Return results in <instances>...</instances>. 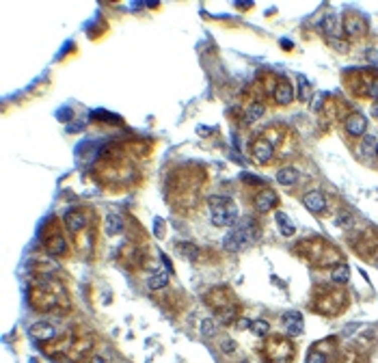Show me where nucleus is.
<instances>
[{
    "mask_svg": "<svg viewBox=\"0 0 378 363\" xmlns=\"http://www.w3.org/2000/svg\"><path fill=\"white\" fill-rule=\"evenodd\" d=\"M344 126H346V132H348V134L361 136V134L367 130V119H365V115H361V113H352L350 117L346 119Z\"/></svg>",
    "mask_w": 378,
    "mask_h": 363,
    "instance_id": "obj_7",
    "label": "nucleus"
},
{
    "mask_svg": "<svg viewBox=\"0 0 378 363\" xmlns=\"http://www.w3.org/2000/svg\"><path fill=\"white\" fill-rule=\"evenodd\" d=\"M274 219H277V223H279V229H281V234L286 236V238H290L296 231V227H294V221L290 219L288 214H283V212H277L274 214Z\"/></svg>",
    "mask_w": 378,
    "mask_h": 363,
    "instance_id": "obj_16",
    "label": "nucleus"
},
{
    "mask_svg": "<svg viewBox=\"0 0 378 363\" xmlns=\"http://www.w3.org/2000/svg\"><path fill=\"white\" fill-rule=\"evenodd\" d=\"M296 82H299V100L301 102H309L311 98V84L303 74H296Z\"/></svg>",
    "mask_w": 378,
    "mask_h": 363,
    "instance_id": "obj_19",
    "label": "nucleus"
},
{
    "mask_svg": "<svg viewBox=\"0 0 378 363\" xmlns=\"http://www.w3.org/2000/svg\"><path fill=\"white\" fill-rule=\"evenodd\" d=\"M376 143H378L376 136H365V139L361 141V156H365V158L376 156Z\"/></svg>",
    "mask_w": 378,
    "mask_h": 363,
    "instance_id": "obj_21",
    "label": "nucleus"
},
{
    "mask_svg": "<svg viewBox=\"0 0 378 363\" xmlns=\"http://www.w3.org/2000/svg\"><path fill=\"white\" fill-rule=\"evenodd\" d=\"M236 342H234V339H231V337H223L221 339V350L225 352V354H234L236 352Z\"/></svg>",
    "mask_w": 378,
    "mask_h": 363,
    "instance_id": "obj_25",
    "label": "nucleus"
},
{
    "mask_svg": "<svg viewBox=\"0 0 378 363\" xmlns=\"http://www.w3.org/2000/svg\"><path fill=\"white\" fill-rule=\"evenodd\" d=\"M251 154H253V158H255V162H259V164L270 162V158H272V145H270V141L257 139L255 143L251 145Z\"/></svg>",
    "mask_w": 378,
    "mask_h": 363,
    "instance_id": "obj_3",
    "label": "nucleus"
},
{
    "mask_svg": "<svg viewBox=\"0 0 378 363\" xmlns=\"http://www.w3.org/2000/svg\"><path fill=\"white\" fill-rule=\"evenodd\" d=\"M283 326H286V331L290 335H301L303 329H305V322H303V316L299 311H288L286 316H283Z\"/></svg>",
    "mask_w": 378,
    "mask_h": 363,
    "instance_id": "obj_8",
    "label": "nucleus"
},
{
    "mask_svg": "<svg viewBox=\"0 0 378 363\" xmlns=\"http://www.w3.org/2000/svg\"><path fill=\"white\" fill-rule=\"evenodd\" d=\"M331 279L335 283H348V279H350V268L346 264H337L331 273Z\"/></svg>",
    "mask_w": 378,
    "mask_h": 363,
    "instance_id": "obj_20",
    "label": "nucleus"
},
{
    "mask_svg": "<svg viewBox=\"0 0 378 363\" xmlns=\"http://www.w3.org/2000/svg\"><path fill=\"white\" fill-rule=\"evenodd\" d=\"M169 286V275L164 270H158V273H151L149 279H147V288L149 290H162Z\"/></svg>",
    "mask_w": 378,
    "mask_h": 363,
    "instance_id": "obj_14",
    "label": "nucleus"
},
{
    "mask_svg": "<svg viewBox=\"0 0 378 363\" xmlns=\"http://www.w3.org/2000/svg\"><path fill=\"white\" fill-rule=\"evenodd\" d=\"M251 331L255 333V335H266V333L270 331V324L259 318V320H253V322H251Z\"/></svg>",
    "mask_w": 378,
    "mask_h": 363,
    "instance_id": "obj_24",
    "label": "nucleus"
},
{
    "mask_svg": "<svg viewBox=\"0 0 378 363\" xmlns=\"http://www.w3.org/2000/svg\"><path fill=\"white\" fill-rule=\"evenodd\" d=\"M305 363H326V357L322 352H318V350H311L307 354V359H305Z\"/></svg>",
    "mask_w": 378,
    "mask_h": 363,
    "instance_id": "obj_27",
    "label": "nucleus"
},
{
    "mask_svg": "<svg viewBox=\"0 0 378 363\" xmlns=\"http://www.w3.org/2000/svg\"><path fill=\"white\" fill-rule=\"evenodd\" d=\"M123 229V219H121V216L119 214H108L106 216V231H108V234H111V236H115V234H119V231Z\"/></svg>",
    "mask_w": 378,
    "mask_h": 363,
    "instance_id": "obj_17",
    "label": "nucleus"
},
{
    "mask_svg": "<svg viewBox=\"0 0 378 363\" xmlns=\"http://www.w3.org/2000/svg\"><path fill=\"white\" fill-rule=\"evenodd\" d=\"M344 31H346V35H350V37H361V35L365 33V22L357 16H350L344 20Z\"/></svg>",
    "mask_w": 378,
    "mask_h": 363,
    "instance_id": "obj_11",
    "label": "nucleus"
},
{
    "mask_svg": "<svg viewBox=\"0 0 378 363\" xmlns=\"http://www.w3.org/2000/svg\"><path fill=\"white\" fill-rule=\"evenodd\" d=\"M216 331H219V326H216V322L212 320V318H206V320L201 322V335L203 337H214Z\"/></svg>",
    "mask_w": 378,
    "mask_h": 363,
    "instance_id": "obj_22",
    "label": "nucleus"
},
{
    "mask_svg": "<svg viewBox=\"0 0 378 363\" xmlns=\"http://www.w3.org/2000/svg\"><path fill=\"white\" fill-rule=\"evenodd\" d=\"M236 307H234V305H231V307H227V309H225V311H221V320H223V324H229L231 320H234V318H236Z\"/></svg>",
    "mask_w": 378,
    "mask_h": 363,
    "instance_id": "obj_26",
    "label": "nucleus"
},
{
    "mask_svg": "<svg viewBox=\"0 0 378 363\" xmlns=\"http://www.w3.org/2000/svg\"><path fill=\"white\" fill-rule=\"evenodd\" d=\"M50 229H52V236H48V238H43V242H46V249L50 251V255H63L65 253V238L61 231H56L54 229V225H50Z\"/></svg>",
    "mask_w": 378,
    "mask_h": 363,
    "instance_id": "obj_5",
    "label": "nucleus"
},
{
    "mask_svg": "<svg viewBox=\"0 0 378 363\" xmlns=\"http://www.w3.org/2000/svg\"><path fill=\"white\" fill-rule=\"evenodd\" d=\"M322 31L329 35V37H333V39H337L339 35H341V26H339V20L335 18V16H329V18H324V22H322Z\"/></svg>",
    "mask_w": 378,
    "mask_h": 363,
    "instance_id": "obj_15",
    "label": "nucleus"
},
{
    "mask_svg": "<svg viewBox=\"0 0 378 363\" xmlns=\"http://www.w3.org/2000/svg\"><path fill=\"white\" fill-rule=\"evenodd\" d=\"M208 203H210V219H212L216 227H231L236 223L238 210L236 203L229 197H210Z\"/></svg>",
    "mask_w": 378,
    "mask_h": 363,
    "instance_id": "obj_2",
    "label": "nucleus"
},
{
    "mask_svg": "<svg viewBox=\"0 0 378 363\" xmlns=\"http://www.w3.org/2000/svg\"><path fill=\"white\" fill-rule=\"evenodd\" d=\"M238 363H249V361H238Z\"/></svg>",
    "mask_w": 378,
    "mask_h": 363,
    "instance_id": "obj_31",
    "label": "nucleus"
},
{
    "mask_svg": "<svg viewBox=\"0 0 378 363\" xmlns=\"http://www.w3.org/2000/svg\"><path fill=\"white\" fill-rule=\"evenodd\" d=\"M376 158H378V143H376Z\"/></svg>",
    "mask_w": 378,
    "mask_h": 363,
    "instance_id": "obj_30",
    "label": "nucleus"
},
{
    "mask_svg": "<svg viewBox=\"0 0 378 363\" xmlns=\"http://www.w3.org/2000/svg\"><path fill=\"white\" fill-rule=\"evenodd\" d=\"M255 238H257V227L253 223V219H242L229 229V234L223 240V246L227 251H240L242 246H249L255 242Z\"/></svg>",
    "mask_w": 378,
    "mask_h": 363,
    "instance_id": "obj_1",
    "label": "nucleus"
},
{
    "mask_svg": "<svg viewBox=\"0 0 378 363\" xmlns=\"http://www.w3.org/2000/svg\"><path fill=\"white\" fill-rule=\"evenodd\" d=\"M177 251H179V255L188 257L191 262L199 259V249H197V246H195L193 242H177Z\"/></svg>",
    "mask_w": 378,
    "mask_h": 363,
    "instance_id": "obj_18",
    "label": "nucleus"
},
{
    "mask_svg": "<svg viewBox=\"0 0 378 363\" xmlns=\"http://www.w3.org/2000/svg\"><path fill=\"white\" fill-rule=\"evenodd\" d=\"M303 203H305V208H307L309 212H314V214L324 212V208H326V199H324V195L320 193V191H309V193H305Z\"/></svg>",
    "mask_w": 378,
    "mask_h": 363,
    "instance_id": "obj_6",
    "label": "nucleus"
},
{
    "mask_svg": "<svg viewBox=\"0 0 378 363\" xmlns=\"http://www.w3.org/2000/svg\"><path fill=\"white\" fill-rule=\"evenodd\" d=\"M367 96H369V98H374V100H378V76H376L374 80H372V84H369Z\"/></svg>",
    "mask_w": 378,
    "mask_h": 363,
    "instance_id": "obj_28",
    "label": "nucleus"
},
{
    "mask_svg": "<svg viewBox=\"0 0 378 363\" xmlns=\"http://www.w3.org/2000/svg\"><path fill=\"white\" fill-rule=\"evenodd\" d=\"M296 179H299V171L294 166H283V169L277 171V182L281 186H292L296 184Z\"/></svg>",
    "mask_w": 378,
    "mask_h": 363,
    "instance_id": "obj_13",
    "label": "nucleus"
},
{
    "mask_svg": "<svg viewBox=\"0 0 378 363\" xmlns=\"http://www.w3.org/2000/svg\"><path fill=\"white\" fill-rule=\"evenodd\" d=\"M28 333H31L35 342H50V339L56 337V329L50 322H35Z\"/></svg>",
    "mask_w": 378,
    "mask_h": 363,
    "instance_id": "obj_4",
    "label": "nucleus"
},
{
    "mask_svg": "<svg viewBox=\"0 0 378 363\" xmlns=\"http://www.w3.org/2000/svg\"><path fill=\"white\" fill-rule=\"evenodd\" d=\"M86 225V219L82 212H76V210H71V212H65V227H67L71 234H76Z\"/></svg>",
    "mask_w": 378,
    "mask_h": 363,
    "instance_id": "obj_10",
    "label": "nucleus"
},
{
    "mask_svg": "<svg viewBox=\"0 0 378 363\" xmlns=\"http://www.w3.org/2000/svg\"><path fill=\"white\" fill-rule=\"evenodd\" d=\"M261 115H264V104H251L249 106V111H246V121H255V119H259Z\"/></svg>",
    "mask_w": 378,
    "mask_h": 363,
    "instance_id": "obj_23",
    "label": "nucleus"
},
{
    "mask_svg": "<svg viewBox=\"0 0 378 363\" xmlns=\"http://www.w3.org/2000/svg\"><path fill=\"white\" fill-rule=\"evenodd\" d=\"M292 100H294V89H292V84L281 82L277 89H274V102H277V104L288 106Z\"/></svg>",
    "mask_w": 378,
    "mask_h": 363,
    "instance_id": "obj_12",
    "label": "nucleus"
},
{
    "mask_svg": "<svg viewBox=\"0 0 378 363\" xmlns=\"http://www.w3.org/2000/svg\"><path fill=\"white\" fill-rule=\"evenodd\" d=\"M91 363H106V361H104V357H93Z\"/></svg>",
    "mask_w": 378,
    "mask_h": 363,
    "instance_id": "obj_29",
    "label": "nucleus"
},
{
    "mask_svg": "<svg viewBox=\"0 0 378 363\" xmlns=\"http://www.w3.org/2000/svg\"><path fill=\"white\" fill-rule=\"evenodd\" d=\"M277 206V193L274 191H264L255 197V210L257 212H268Z\"/></svg>",
    "mask_w": 378,
    "mask_h": 363,
    "instance_id": "obj_9",
    "label": "nucleus"
}]
</instances>
